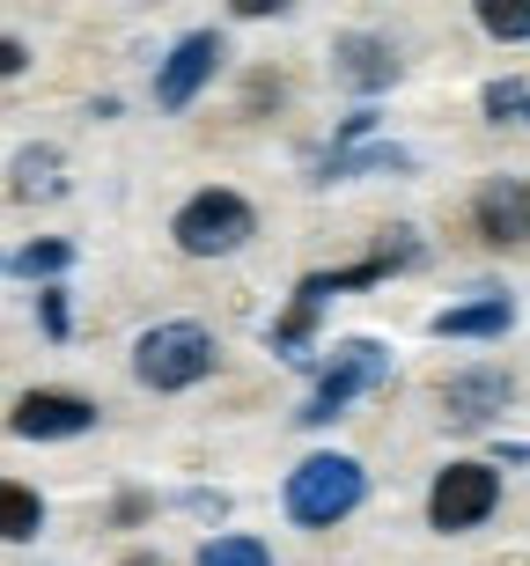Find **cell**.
<instances>
[{
  "label": "cell",
  "mask_w": 530,
  "mask_h": 566,
  "mask_svg": "<svg viewBox=\"0 0 530 566\" xmlns=\"http://www.w3.org/2000/svg\"><path fill=\"white\" fill-rule=\"evenodd\" d=\"M413 258H420V243L398 229V243H383V251H376V258H361V265H340V273H302V280H295V302H288V316L273 324V346H280L288 360H310L302 346H310V324L324 316V302H332V294H346V287H376V280H391L398 265H413Z\"/></svg>",
  "instance_id": "obj_1"
},
{
  "label": "cell",
  "mask_w": 530,
  "mask_h": 566,
  "mask_svg": "<svg viewBox=\"0 0 530 566\" xmlns=\"http://www.w3.org/2000/svg\"><path fill=\"white\" fill-rule=\"evenodd\" d=\"M368 501V479H361V463L354 457H310L288 471V515L310 530H332L346 523L354 507Z\"/></svg>",
  "instance_id": "obj_2"
},
{
  "label": "cell",
  "mask_w": 530,
  "mask_h": 566,
  "mask_svg": "<svg viewBox=\"0 0 530 566\" xmlns=\"http://www.w3.org/2000/svg\"><path fill=\"white\" fill-rule=\"evenodd\" d=\"M383 382H391V354H383L376 338H346V346H332L318 390H310V405H302V427H332L346 405L368 398V390H383Z\"/></svg>",
  "instance_id": "obj_3"
},
{
  "label": "cell",
  "mask_w": 530,
  "mask_h": 566,
  "mask_svg": "<svg viewBox=\"0 0 530 566\" xmlns=\"http://www.w3.org/2000/svg\"><path fill=\"white\" fill-rule=\"evenodd\" d=\"M133 376L148 382V390H191V382H207L214 376V332H199V324H155V332H141Z\"/></svg>",
  "instance_id": "obj_4"
},
{
  "label": "cell",
  "mask_w": 530,
  "mask_h": 566,
  "mask_svg": "<svg viewBox=\"0 0 530 566\" xmlns=\"http://www.w3.org/2000/svg\"><path fill=\"white\" fill-rule=\"evenodd\" d=\"M251 229H258V213H251V199H236V191H199V199H185L177 221H170V235H177L185 258H229V251H243Z\"/></svg>",
  "instance_id": "obj_5"
},
{
  "label": "cell",
  "mask_w": 530,
  "mask_h": 566,
  "mask_svg": "<svg viewBox=\"0 0 530 566\" xmlns=\"http://www.w3.org/2000/svg\"><path fill=\"white\" fill-rule=\"evenodd\" d=\"M501 507V479H493V463H449L435 493H427V523L435 530H479Z\"/></svg>",
  "instance_id": "obj_6"
},
{
  "label": "cell",
  "mask_w": 530,
  "mask_h": 566,
  "mask_svg": "<svg viewBox=\"0 0 530 566\" xmlns=\"http://www.w3.org/2000/svg\"><path fill=\"white\" fill-rule=\"evenodd\" d=\"M89 427H96V405L74 398V390H30L8 412V434L22 441H66V434H89Z\"/></svg>",
  "instance_id": "obj_7"
},
{
  "label": "cell",
  "mask_w": 530,
  "mask_h": 566,
  "mask_svg": "<svg viewBox=\"0 0 530 566\" xmlns=\"http://www.w3.org/2000/svg\"><path fill=\"white\" fill-rule=\"evenodd\" d=\"M471 229L487 235L493 251L530 243V185L523 177H493V185H479V199H471Z\"/></svg>",
  "instance_id": "obj_8"
},
{
  "label": "cell",
  "mask_w": 530,
  "mask_h": 566,
  "mask_svg": "<svg viewBox=\"0 0 530 566\" xmlns=\"http://www.w3.org/2000/svg\"><path fill=\"white\" fill-rule=\"evenodd\" d=\"M214 66H221V38H214V30H191L170 60H163V74H155V104H163V111H185L191 96L214 82Z\"/></svg>",
  "instance_id": "obj_9"
},
{
  "label": "cell",
  "mask_w": 530,
  "mask_h": 566,
  "mask_svg": "<svg viewBox=\"0 0 530 566\" xmlns=\"http://www.w3.org/2000/svg\"><path fill=\"white\" fill-rule=\"evenodd\" d=\"M501 405H509V376L501 368H465V376L443 382V412L457 427H487Z\"/></svg>",
  "instance_id": "obj_10"
},
{
  "label": "cell",
  "mask_w": 530,
  "mask_h": 566,
  "mask_svg": "<svg viewBox=\"0 0 530 566\" xmlns=\"http://www.w3.org/2000/svg\"><path fill=\"white\" fill-rule=\"evenodd\" d=\"M509 324H516L509 294H479V302H457V310L427 316V332H435V338H501Z\"/></svg>",
  "instance_id": "obj_11"
},
{
  "label": "cell",
  "mask_w": 530,
  "mask_h": 566,
  "mask_svg": "<svg viewBox=\"0 0 530 566\" xmlns=\"http://www.w3.org/2000/svg\"><path fill=\"white\" fill-rule=\"evenodd\" d=\"M332 60H340V74L354 88H391L398 82V52H391L383 38H361V30H346V38L332 44Z\"/></svg>",
  "instance_id": "obj_12"
},
{
  "label": "cell",
  "mask_w": 530,
  "mask_h": 566,
  "mask_svg": "<svg viewBox=\"0 0 530 566\" xmlns=\"http://www.w3.org/2000/svg\"><path fill=\"white\" fill-rule=\"evenodd\" d=\"M8 191H15V199L60 191V155H52V147H22L15 163H8Z\"/></svg>",
  "instance_id": "obj_13"
},
{
  "label": "cell",
  "mask_w": 530,
  "mask_h": 566,
  "mask_svg": "<svg viewBox=\"0 0 530 566\" xmlns=\"http://www.w3.org/2000/svg\"><path fill=\"white\" fill-rule=\"evenodd\" d=\"M38 523H44L38 493H30V485H15V479H0V545H22V537H38Z\"/></svg>",
  "instance_id": "obj_14"
},
{
  "label": "cell",
  "mask_w": 530,
  "mask_h": 566,
  "mask_svg": "<svg viewBox=\"0 0 530 566\" xmlns=\"http://www.w3.org/2000/svg\"><path fill=\"white\" fill-rule=\"evenodd\" d=\"M479 8V30L501 44H523L530 38V0H471Z\"/></svg>",
  "instance_id": "obj_15"
},
{
  "label": "cell",
  "mask_w": 530,
  "mask_h": 566,
  "mask_svg": "<svg viewBox=\"0 0 530 566\" xmlns=\"http://www.w3.org/2000/svg\"><path fill=\"white\" fill-rule=\"evenodd\" d=\"M479 104H487L493 126H530V82H509V74H501V82H487Z\"/></svg>",
  "instance_id": "obj_16"
},
{
  "label": "cell",
  "mask_w": 530,
  "mask_h": 566,
  "mask_svg": "<svg viewBox=\"0 0 530 566\" xmlns=\"http://www.w3.org/2000/svg\"><path fill=\"white\" fill-rule=\"evenodd\" d=\"M199 566H273L258 537H207L199 545Z\"/></svg>",
  "instance_id": "obj_17"
},
{
  "label": "cell",
  "mask_w": 530,
  "mask_h": 566,
  "mask_svg": "<svg viewBox=\"0 0 530 566\" xmlns=\"http://www.w3.org/2000/svg\"><path fill=\"white\" fill-rule=\"evenodd\" d=\"M66 265H74L66 243H30V251L8 258V273H22V280H52V273H66Z\"/></svg>",
  "instance_id": "obj_18"
},
{
  "label": "cell",
  "mask_w": 530,
  "mask_h": 566,
  "mask_svg": "<svg viewBox=\"0 0 530 566\" xmlns=\"http://www.w3.org/2000/svg\"><path fill=\"white\" fill-rule=\"evenodd\" d=\"M38 316H44V332H52V338H66V294L60 287L38 294Z\"/></svg>",
  "instance_id": "obj_19"
},
{
  "label": "cell",
  "mask_w": 530,
  "mask_h": 566,
  "mask_svg": "<svg viewBox=\"0 0 530 566\" xmlns=\"http://www.w3.org/2000/svg\"><path fill=\"white\" fill-rule=\"evenodd\" d=\"M22 60H30V52H22L15 38H0V82H8V74H22Z\"/></svg>",
  "instance_id": "obj_20"
},
{
  "label": "cell",
  "mask_w": 530,
  "mask_h": 566,
  "mask_svg": "<svg viewBox=\"0 0 530 566\" xmlns=\"http://www.w3.org/2000/svg\"><path fill=\"white\" fill-rule=\"evenodd\" d=\"M288 0H236V15H280Z\"/></svg>",
  "instance_id": "obj_21"
},
{
  "label": "cell",
  "mask_w": 530,
  "mask_h": 566,
  "mask_svg": "<svg viewBox=\"0 0 530 566\" xmlns=\"http://www.w3.org/2000/svg\"><path fill=\"white\" fill-rule=\"evenodd\" d=\"M126 566H163V559H148V552H133V559H126Z\"/></svg>",
  "instance_id": "obj_22"
}]
</instances>
